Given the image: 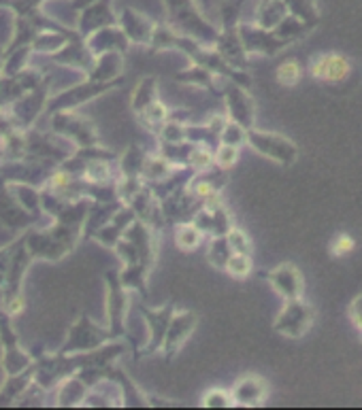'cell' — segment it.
I'll return each instance as SVG.
<instances>
[{
  "instance_id": "obj_8",
  "label": "cell",
  "mask_w": 362,
  "mask_h": 410,
  "mask_svg": "<svg viewBox=\"0 0 362 410\" xmlns=\"http://www.w3.org/2000/svg\"><path fill=\"white\" fill-rule=\"evenodd\" d=\"M300 75H303V69L296 60H288L277 69V81L286 87H292L300 81Z\"/></svg>"
},
{
  "instance_id": "obj_19",
  "label": "cell",
  "mask_w": 362,
  "mask_h": 410,
  "mask_svg": "<svg viewBox=\"0 0 362 410\" xmlns=\"http://www.w3.org/2000/svg\"><path fill=\"white\" fill-rule=\"evenodd\" d=\"M198 194L200 196H211V187L209 185H198Z\"/></svg>"
},
{
  "instance_id": "obj_15",
  "label": "cell",
  "mask_w": 362,
  "mask_h": 410,
  "mask_svg": "<svg viewBox=\"0 0 362 410\" xmlns=\"http://www.w3.org/2000/svg\"><path fill=\"white\" fill-rule=\"evenodd\" d=\"M350 317L356 323V328L362 332V294L352 300V304H350Z\"/></svg>"
},
{
  "instance_id": "obj_20",
  "label": "cell",
  "mask_w": 362,
  "mask_h": 410,
  "mask_svg": "<svg viewBox=\"0 0 362 410\" xmlns=\"http://www.w3.org/2000/svg\"><path fill=\"white\" fill-rule=\"evenodd\" d=\"M51 183H53V185H62V183H67V177H64V175H55Z\"/></svg>"
},
{
  "instance_id": "obj_16",
  "label": "cell",
  "mask_w": 362,
  "mask_h": 410,
  "mask_svg": "<svg viewBox=\"0 0 362 410\" xmlns=\"http://www.w3.org/2000/svg\"><path fill=\"white\" fill-rule=\"evenodd\" d=\"M243 139H245V134H243V130H241V125H236V123L228 125V130H226V143L228 145H239Z\"/></svg>"
},
{
  "instance_id": "obj_3",
  "label": "cell",
  "mask_w": 362,
  "mask_h": 410,
  "mask_svg": "<svg viewBox=\"0 0 362 410\" xmlns=\"http://www.w3.org/2000/svg\"><path fill=\"white\" fill-rule=\"evenodd\" d=\"M354 64L352 60L343 53H322L311 60L309 73L313 79L326 81V83H341L350 77Z\"/></svg>"
},
{
  "instance_id": "obj_18",
  "label": "cell",
  "mask_w": 362,
  "mask_h": 410,
  "mask_svg": "<svg viewBox=\"0 0 362 410\" xmlns=\"http://www.w3.org/2000/svg\"><path fill=\"white\" fill-rule=\"evenodd\" d=\"M145 115H147L149 119H154V117H156V105H154L152 109H149ZM162 117H164V109H162V107H158V119H162Z\"/></svg>"
},
{
  "instance_id": "obj_11",
  "label": "cell",
  "mask_w": 362,
  "mask_h": 410,
  "mask_svg": "<svg viewBox=\"0 0 362 410\" xmlns=\"http://www.w3.org/2000/svg\"><path fill=\"white\" fill-rule=\"evenodd\" d=\"M354 249H356V240L350 234H339V236H335L333 244H330V253H333L335 258H345Z\"/></svg>"
},
{
  "instance_id": "obj_9",
  "label": "cell",
  "mask_w": 362,
  "mask_h": 410,
  "mask_svg": "<svg viewBox=\"0 0 362 410\" xmlns=\"http://www.w3.org/2000/svg\"><path fill=\"white\" fill-rule=\"evenodd\" d=\"M226 270L236 278H245L252 272V260L245 253H234L226 260Z\"/></svg>"
},
{
  "instance_id": "obj_12",
  "label": "cell",
  "mask_w": 362,
  "mask_h": 410,
  "mask_svg": "<svg viewBox=\"0 0 362 410\" xmlns=\"http://www.w3.org/2000/svg\"><path fill=\"white\" fill-rule=\"evenodd\" d=\"M198 240H200V234L192 226H181L177 230V242L181 249H194L198 244Z\"/></svg>"
},
{
  "instance_id": "obj_10",
  "label": "cell",
  "mask_w": 362,
  "mask_h": 410,
  "mask_svg": "<svg viewBox=\"0 0 362 410\" xmlns=\"http://www.w3.org/2000/svg\"><path fill=\"white\" fill-rule=\"evenodd\" d=\"M228 247H230L232 253H245V256H250V251H252L250 238L245 236V232H241V230L228 232Z\"/></svg>"
},
{
  "instance_id": "obj_1",
  "label": "cell",
  "mask_w": 362,
  "mask_h": 410,
  "mask_svg": "<svg viewBox=\"0 0 362 410\" xmlns=\"http://www.w3.org/2000/svg\"><path fill=\"white\" fill-rule=\"evenodd\" d=\"M313 317H316L313 308L303 298H294V300H288V304L279 312V317L275 321V330L288 338H300L309 332Z\"/></svg>"
},
{
  "instance_id": "obj_6",
  "label": "cell",
  "mask_w": 362,
  "mask_h": 410,
  "mask_svg": "<svg viewBox=\"0 0 362 410\" xmlns=\"http://www.w3.org/2000/svg\"><path fill=\"white\" fill-rule=\"evenodd\" d=\"M284 5L294 17H298L300 21H305L311 28H318L320 24L318 0H284Z\"/></svg>"
},
{
  "instance_id": "obj_5",
  "label": "cell",
  "mask_w": 362,
  "mask_h": 410,
  "mask_svg": "<svg viewBox=\"0 0 362 410\" xmlns=\"http://www.w3.org/2000/svg\"><path fill=\"white\" fill-rule=\"evenodd\" d=\"M266 398V383L258 376H245L236 383L232 391V402L241 406H258Z\"/></svg>"
},
{
  "instance_id": "obj_14",
  "label": "cell",
  "mask_w": 362,
  "mask_h": 410,
  "mask_svg": "<svg viewBox=\"0 0 362 410\" xmlns=\"http://www.w3.org/2000/svg\"><path fill=\"white\" fill-rule=\"evenodd\" d=\"M236 157H239V151H236V145H228L224 143L218 151V162L222 168H230L234 162H236Z\"/></svg>"
},
{
  "instance_id": "obj_2",
  "label": "cell",
  "mask_w": 362,
  "mask_h": 410,
  "mask_svg": "<svg viewBox=\"0 0 362 410\" xmlns=\"http://www.w3.org/2000/svg\"><path fill=\"white\" fill-rule=\"evenodd\" d=\"M248 141L252 143V147L266 155L268 160H273L277 164H284V166H290L296 162L298 157V149L296 145L286 139V136H279V134H264V132H250L248 134Z\"/></svg>"
},
{
  "instance_id": "obj_13",
  "label": "cell",
  "mask_w": 362,
  "mask_h": 410,
  "mask_svg": "<svg viewBox=\"0 0 362 410\" xmlns=\"http://www.w3.org/2000/svg\"><path fill=\"white\" fill-rule=\"evenodd\" d=\"M202 404H205L207 408H228V406L232 404V398H230L228 393L216 389V391L207 393V398L202 400Z\"/></svg>"
},
{
  "instance_id": "obj_7",
  "label": "cell",
  "mask_w": 362,
  "mask_h": 410,
  "mask_svg": "<svg viewBox=\"0 0 362 410\" xmlns=\"http://www.w3.org/2000/svg\"><path fill=\"white\" fill-rule=\"evenodd\" d=\"M286 15H288V9L284 5V0H266V3L260 7L258 21L264 30H275Z\"/></svg>"
},
{
  "instance_id": "obj_17",
  "label": "cell",
  "mask_w": 362,
  "mask_h": 410,
  "mask_svg": "<svg viewBox=\"0 0 362 410\" xmlns=\"http://www.w3.org/2000/svg\"><path fill=\"white\" fill-rule=\"evenodd\" d=\"M196 168H205L209 162H211V155L207 151H198L196 155H192V160H190Z\"/></svg>"
},
{
  "instance_id": "obj_4",
  "label": "cell",
  "mask_w": 362,
  "mask_h": 410,
  "mask_svg": "<svg viewBox=\"0 0 362 410\" xmlns=\"http://www.w3.org/2000/svg\"><path fill=\"white\" fill-rule=\"evenodd\" d=\"M268 280L275 287V292L286 300L303 298V276H300V270L294 264L277 266L273 272H268Z\"/></svg>"
}]
</instances>
